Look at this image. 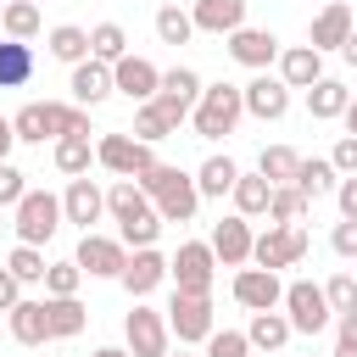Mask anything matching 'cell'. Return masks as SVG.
Here are the masks:
<instances>
[{"mask_svg": "<svg viewBox=\"0 0 357 357\" xmlns=\"http://www.w3.org/2000/svg\"><path fill=\"white\" fill-rule=\"evenodd\" d=\"M134 184L151 195V206H156V218H162V223H190V218H195V206H201L195 173H184V167L156 162V167H145Z\"/></svg>", "mask_w": 357, "mask_h": 357, "instance_id": "1", "label": "cell"}, {"mask_svg": "<svg viewBox=\"0 0 357 357\" xmlns=\"http://www.w3.org/2000/svg\"><path fill=\"white\" fill-rule=\"evenodd\" d=\"M240 117H245L240 84H201V100H195V112H190V123H195L201 139H223V134H234Z\"/></svg>", "mask_w": 357, "mask_h": 357, "instance_id": "2", "label": "cell"}, {"mask_svg": "<svg viewBox=\"0 0 357 357\" xmlns=\"http://www.w3.org/2000/svg\"><path fill=\"white\" fill-rule=\"evenodd\" d=\"M11 229H17V245H45V240L61 229V195L28 190V195L11 206Z\"/></svg>", "mask_w": 357, "mask_h": 357, "instance_id": "3", "label": "cell"}, {"mask_svg": "<svg viewBox=\"0 0 357 357\" xmlns=\"http://www.w3.org/2000/svg\"><path fill=\"white\" fill-rule=\"evenodd\" d=\"M167 279L178 296H212V279H218V257L206 240H184L173 257H167Z\"/></svg>", "mask_w": 357, "mask_h": 357, "instance_id": "4", "label": "cell"}, {"mask_svg": "<svg viewBox=\"0 0 357 357\" xmlns=\"http://www.w3.org/2000/svg\"><path fill=\"white\" fill-rule=\"evenodd\" d=\"M307 257V229L301 223H268L257 240H251V262L279 273V268H296Z\"/></svg>", "mask_w": 357, "mask_h": 357, "instance_id": "5", "label": "cell"}, {"mask_svg": "<svg viewBox=\"0 0 357 357\" xmlns=\"http://www.w3.org/2000/svg\"><path fill=\"white\" fill-rule=\"evenodd\" d=\"M284 318H290V329L296 335H318V329H329V301H324V284H312V279H290L284 284Z\"/></svg>", "mask_w": 357, "mask_h": 357, "instance_id": "6", "label": "cell"}, {"mask_svg": "<svg viewBox=\"0 0 357 357\" xmlns=\"http://www.w3.org/2000/svg\"><path fill=\"white\" fill-rule=\"evenodd\" d=\"M95 162H100L106 173H117V178H139L145 167H156V151L139 145L134 134H100V139H95Z\"/></svg>", "mask_w": 357, "mask_h": 357, "instance_id": "7", "label": "cell"}, {"mask_svg": "<svg viewBox=\"0 0 357 357\" xmlns=\"http://www.w3.org/2000/svg\"><path fill=\"white\" fill-rule=\"evenodd\" d=\"M218 329V312H212V296H178L167 301V335H178V346H195Z\"/></svg>", "mask_w": 357, "mask_h": 357, "instance_id": "8", "label": "cell"}, {"mask_svg": "<svg viewBox=\"0 0 357 357\" xmlns=\"http://www.w3.org/2000/svg\"><path fill=\"white\" fill-rule=\"evenodd\" d=\"M123 340H128V357H167V312H156V307H139L134 301V312L123 318Z\"/></svg>", "mask_w": 357, "mask_h": 357, "instance_id": "9", "label": "cell"}, {"mask_svg": "<svg viewBox=\"0 0 357 357\" xmlns=\"http://www.w3.org/2000/svg\"><path fill=\"white\" fill-rule=\"evenodd\" d=\"M73 262H78L89 279H117V273H123V262H128V245H123V240H112V234H95V229H89V234L78 240Z\"/></svg>", "mask_w": 357, "mask_h": 357, "instance_id": "10", "label": "cell"}, {"mask_svg": "<svg viewBox=\"0 0 357 357\" xmlns=\"http://www.w3.org/2000/svg\"><path fill=\"white\" fill-rule=\"evenodd\" d=\"M100 218H106V190H100L89 173H84V178H73V184H67V195H61V223H78V229L89 234Z\"/></svg>", "mask_w": 357, "mask_h": 357, "instance_id": "11", "label": "cell"}, {"mask_svg": "<svg viewBox=\"0 0 357 357\" xmlns=\"http://www.w3.org/2000/svg\"><path fill=\"white\" fill-rule=\"evenodd\" d=\"M156 89H162V73H156L145 56H123V61H112V95H128L134 106H145Z\"/></svg>", "mask_w": 357, "mask_h": 357, "instance_id": "12", "label": "cell"}, {"mask_svg": "<svg viewBox=\"0 0 357 357\" xmlns=\"http://www.w3.org/2000/svg\"><path fill=\"white\" fill-rule=\"evenodd\" d=\"M251 240H257V234H251V218L234 212V218L212 223V240H206V245H212V257H218L223 268H245V262H251Z\"/></svg>", "mask_w": 357, "mask_h": 357, "instance_id": "13", "label": "cell"}, {"mask_svg": "<svg viewBox=\"0 0 357 357\" xmlns=\"http://www.w3.org/2000/svg\"><path fill=\"white\" fill-rule=\"evenodd\" d=\"M234 301H240L245 312H273V307L284 301V284H279V273H268V268H240V273H234Z\"/></svg>", "mask_w": 357, "mask_h": 357, "instance_id": "14", "label": "cell"}, {"mask_svg": "<svg viewBox=\"0 0 357 357\" xmlns=\"http://www.w3.org/2000/svg\"><path fill=\"white\" fill-rule=\"evenodd\" d=\"M229 56H234L240 67H251V73H268V67L279 61V39H273L268 28H234V33H229Z\"/></svg>", "mask_w": 357, "mask_h": 357, "instance_id": "15", "label": "cell"}, {"mask_svg": "<svg viewBox=\"0 0 357 357\" xmlns=\"http://www.w3.org/2000/svg\"><path fill=\"white\" fill-rule=\"evenodd\" d=\"M240 100H245V112L262 117V123H279V117L290 112V89H284L279 78H268V73H257L251 84H240Z\"/></svg>", "mask_w": 357, "mask_h": 357, "instance_id": "16", "label": "cell"}, {"mask_svg": "<svg viewBox=\"0 0 357 357\" xmlns=\"http://www.w3.org/2000/svg\"><path fill=\"white\" fill-rule=\"evenodd\" d=\"M162 279H167V257H162L156 245H145V251H134V257L123 262V273H117V284H123V290H128L134 301H139V296H151V290H156Z\"/></svg>", "mask_w": 357, "mask_h": 357, "instance_id": "17", "label": "cell"}, {"mask_svg": "<svg viewBox=\"0 0 357 357\" xmlns=\"http://www.w3.org/2000/svg\"><path fill=\"white\" fill-rule=\"evenodd\" d=\"M351 28H357V22H351V6H346V0H329V6L312 17V33H307V45H312L318 56H324V50H340Z\"/></svg>", "mask_w": 357, "mask_h": 357, "instance_id": "18", "label": "cell"}, {"mask_svg": "<svg viewBox=\"0 0 357 357\" xmlns=\"http://www.w3.org/2000/svg\"><path fill=\"white\" fill-rule=\"evenodd\" d=\"M190 22H195V33H234V28H245V0H195L190 6Z\"/></svg>", "mask_w": 357, "mask_h": 357, "instance_id": "19", "label": "cell"}, {"mask_svg": "<svg viewBox=\"0 0 357 357\" xmlns=\"http://www.w3.org/2000/svg\"><path fill=\"white\" fill-rule=\"evenodd\" d=\"M318 78H324V56H318L312 45L279 50V84H284V89H312Z\"/></svg>", "mask_w": 357, "mask_h": 357, "instance_id": "20", "label": "cell"}, {"mask_svg": "<svg viewBox=\"0 0 357 357\" xmlns=\"http://www.w3.org/2000/svg\"><path fill=\"white\" fill-rule=\"evenodd\" d=\"M84 324H89V307L78 296H45V329H50V340H73V335H84Z\"/></svg>", "mask_w": 357, "mask_h": 357, "instance_id": "21", "label": "cell"}, {"mask_svg": "<svg viewBox=\"0 0 357 357\" xmlns=\"http://www.w3.org/2000/svg\"><path fill=\"white\" fill-rule=\"evenodd\" d=\"M67 89H73V106L89 112V106H100V100L112 95V67H106V61H78Z\"/></svg>", "mask_w": 357, "mask_h": 357, "instance_id": "22", "label": "cell"}, {"mask_svg": "<svg viewBox=\"0 0 357 357\" xmlns=\"http://www.w3.org/2000/svg\"><path fill=\"white\" fill-rule=\"evenodd\" d=\"M106 212H112V223H117V229H128V223H139V218H145V212H156V206H151V195H145L134 178H117V184L106 190Z\"/></svg>", "mask_w": 357, "mask_h": 357, "instance_id": "23", "label": "cell"}, {"mask_svg": "<svg viewBox=\"0 0 357 357\" xmlns=\"http://www.w3.org/2000/svg\"><path fill=\"white\" fill-rule=\"evenodd\" d=\"M6 318H11V340H17V346H45V340H50V329H45V301H28V296H22Z\"/></svg>", "mask_w": 357, "mask_h": 357, "instance_id": "24", "label": "cell"}, {"mask_svg": "<svg viewBox=\"0 0 357 357\" xmlns=\"http://www.w3.org/2000/svg\"><path fill=\"white\" fill-rule=\"evenodd\" d=\"M346 106H351V89H346L340 78H318V84L307 89V112H312L318 123H335Z\"/></svg>", "mask_w": 357, "mask_h": 357, "instance_id": "25", "label": "cell"}, {"mask_svg": "<svg viewBox=\"0 0 357 357\" xmlns=\"http://www.w3.org/2000/svg\"><path fill=\"white\" fill-rule=\"evenodd\" d=\"M307 201H318V195H335V184H340V173L329 167V156H301V167H296V178H290Z\"/></svg>", "mask_w": 357, "mask_h": 357, "instance_id": "26", "label": "cell"}, {"mask_svg": "<svg viewBox=\"0 0 357 357\" xmlns=\"http://www.w3.org/2000/svg\"><path fill=\"white\" fill-rule=\"evenodd\" d=\"M268 195H273V184L262 173H240L234 190H229V201H234L240 218H268Z\"/></svg>", "mask_w": 357, "mask_h": 357, "instance_id": "27", "label": "cell"}, {"mask_svg": "<svg viewBox=\"0 0 357 357\" xmlns=\"http://www.w3.org/2000/svg\"><path fill=\"white\" fill-rule=\"evenodd\" d=\"M28 78H33V45L0 39V89H22Z\"/></svg>", "mask_w": 357, "mask_h": 357, "instance_id": "28", "label": "cell"}, {"mask_svg": "<svg viewBox=\"0 0 357 357\" xmlns=\"http://www.w3.org/2000/svg\"><path fill=\"white\" fill-rule=\"evenodd\" d=\"M234 178H240V167H234L229 156H206V162L195 167V190H201V201H206V195L223 201V195L234 190Z\"/></svg>", "mask_w": 357, "mask_h": 357, "instance_id": "29", "label": "cell"}, {"mask_svg": "<svg viewBox=\"0 0 357 357\" xmlns=\"http://www.w3.org/2000/svg\"><path fill=\"white\" fill-rule=\"evenodd\" d=\"M296 329H290V318L273 307V312H251V329H245V340L257 346V351H279L284 340H290Z\"/></svg>", "mask_w": 357, "mask_h": 357, "instance_id": "30", "label": "cell"}, {"mask_svg": "<svg viewBox=\"0 0 357 357\" xmlns=\"http://www.w3.org/2000/svg\"><path fill=\"white\" fill-rule=\"evenodd\" d=\"M45 45H50V56H56V61H67V67L89 61V28L61 22V28H50V33H45Z\"/></svg>", "mask_w": 357, "mask_h": 357, "instance_id": "31", "label": "cell"}, {"mask_svg": "<svg viewBox=\"0 0 357 357\" xmlns=\"http://www.w3.org/2000/svg\"><path fill=\"white\" fill-rule=\"evenodd\" d=\"M128 56V33H123V22H95L89 28V61H123Z\"/></svg>", "mask_w": 357, "mask_h": 357, "instance_id": "32", "label": "cell"}, {"mask_svg": "<svg viewBox=\"0 0 357 357\" xmlns=\"http://www.w3.org/2000/svg\"><path fill=\"white\" fill-rule=\"evenodd\" d=\"M89 162H95V145H89V134H67V139H56V173H67V178H84V173H89Z\"/></svg>", "mask_w": 357, "mask_h": 357, "instance_id": "33", "label": "cell"}, {"mask_svg": "<svg viewBox=\"0 0 357 357\" xmlns=\"http://www.w3.org/2000/svg\"><path fill=\"white\" fill-rule=\"evenodd\" d=\"M45 123H50V139L89 134V112L84 106H67V100H45Z\"/></svg>", "mask_w": 357, "mask_h": 357, "instance_id": "34", "label": "cell"}, {"mask_svg": "<svg viewBox=\"0 0 357 357\" xmlns=\"http://www.w3.org/2000/svg\"><path fill=\"white\" fill-rule=\"evenodd\" d=\"M307 206H312V201H307L296 184H273V195H268V223H301Z\"/></svg>", "mask_w": 357, "mask_h": 357, "instance_id": "35", "label": "cell"}, {"mask_svg": "<svg viewBox=\"0 0 357 357\" xmlns=\"http://www.w3.org/2000/svg\"><path fill=\"white\" fill-rule=\"evenodd\" d=\"M0 28H6V39H22V45H28V39L39 33V6H33V0H11V6L0 11Z\"/></svg>", "mask_w": 357, "mask_h": 357, "instance_id": "36", "label": "cell"}, {"mask_svg": "<svg viewBox=\"0 0 357 357\" xmlns=\"http://www.w3.org/2000/svg\"><path fill=\"white\" fill-rule=\"evenodd\" d=\"M296 167H301V156H296L290 145H262V162H257V173H262L268 184H290V178H296Z\"/></svg>", "mask_w": 357, "mask_h": 357, "instance_id": "37", "label": "cell"}, {"mask_svg": "<svg viewBox=\"0 0 357 357\" xmlns=\"http://www.w3.org/2000/svg\"><path fill=\"white\" fill-rule=\"evenodd\" d=\"M11 134H17L22 145H45V139H50V123H45V100H28V106L11 117Z\"/></svg>", "mask_w": 357, "mask_h": 357, "instance_id": "38", "label": "cell"}, {"mask_svg": "<svg viewBox=\"0 0 357 357\" xmlns=\"http://www.w3.org/2000/svg\"><path fill=\"white\" fill-rule=\"evenodd\" d=\"M6 268H11V279H17V284H45V268H50V262H45V251H39V245H17V251L6 257Z\"/></svg>", "mask_w": 357, "mask_h": 357, "instance_id": "39", "label": "cell"}, {"mask_svg": "<svg viewBox=\"0 0 357 357\" xmlns=\"http://www.w3.org/2000/svg\"><path fill=\"white\" fill-rule=\"evenodd\" d=\"M190 33H195V22H190L184 6H162L156 11V39L162 45H190Z\"/></svg>", "mask_w": 357, "mask_h": 357, "instance_id": "40", "label": "cell"}, {"mask_svg": "<svg viewBox=\"0 0 357 357\" xmlns=\"http://www.w3.org/2000/svg\"><path fill=\"white\" fill-rule=\"evenodd\" d=\"M128 134H134L139 145H156V139H167L173 128H167V117H162V112L145 100V106H134V128H128Z\"/></svg>", "mask_w": 357, "mask_h": 357, "instance_id": "41", "label": "cell"}, {"mask_svg": "<svg viewBox=\"0 0 357 357\" xmlns=\"http://www.w3.org/2000/svg\"><path fill=\"white\" fill-rule=\"evenodd\" d=\"M162 89L178 95V100L195 112V100H201V73H195V67H173V73H162Z\"/></svg>", "mask_w": 357, "mask_h": 357, "instance_id": "42", "label": "cell"}, {"mask_svg": "<svg viewBox=\"0 0 357 357\" xmlns=\"http://www.w3.org/2000/svg\"><path fill=\"white\" fill-rule=\"evenodd\" d=\"M78 284H84L78 262H50L45 268V296H78Z\"/></svg>", "mask_w": 357, "mask_h": 357, "instance_id": "43", "label": "cell"}, {"mask_svg": "<svg viewBox=\"0 0 357 357\" xmlns=\"http://www.w3.org/2000/svg\"><path fill=\"white\" fill-rule=\"evenodd\" d=\"M324 301H329V312H335V318L357 312V279H351V273H335V279L324 284Z\"/></svg>", "mask_w": 357, "mask_h": 357, "instance_id": "44", "label": "cell"}, {"mask_svg": "<svg viewBox=\"0 0 357 357\" xmlns=\"http://www.w3.org/2000/svg\"><path fill=\"white\" fill-rule=\"evenodd\" d=\"M245 351H251V340L240 329H212L206 335V357H245Z\"/></svg>", "mask_w": 357, "mask_h": 357, "instance_id": "45", "label": "cell"}, {"mask_svg": "<svg viewBox=\"0 0 357 357\" xmlns=\"http://www.w3.org/2000/svg\"><path fill=\"white\" fill-rule=\"evenodd\" d=\"M22 195H28V173L11 167V162H0V206H17Z\"/></svg>", "mask_w": 357, "mask_h": 357, "instance_id": "46", "label": "cell"}, {"mask_svg": "<svg viewBox=\"0 0 357 357\" xmlns=\"http://www.w3.org/2000/svg\"><path fill=\"white\" fill-rule=\"evenodd\" d=\"M329 167H335L340 178H351V173H357V139H351V134H340V139H335V151H329Z\"/></svg>", "mask_w": 357, "mask_h": 357, "instance_id": "47", "label": "cell"}, {"mask_svg": "<svg viewBox=\"0 0 357 357\" xmlns=\"http://www.w3.org/2000/svg\"><path fill=\"white\" fill-rule=\"evenodd\" d=\"M329 357H357V312L335 318V351Z\"/></svg>", "mask_w": 357, "mask_h": 357, "instance_id": "48", "label": "cell"}, {"mask_svg": "<svg viewBox=\"0 0 357 357\" xmlns=\"http://www.w3.org/2000/svg\"><path fill=\"white\" fill-rule=\"evenodd\" d=\"M151 106H156V112L167 117V128H173V134H178V123L190 117V106H184L178 95H167V89H156V95H151Z\"/></svg>", "mask_w": 357, "mask_h": 357, "instance_id": "49", "label": "cell"}, {"mask_svg": "<svg viewBox=\"0 0 357 357\" xmlns=\"http://www.w3.org/2000/svg\"><path fill=\"white\" fill-rule=\"evenodd\" d=\"M329 245H335V257H357V223H351V218H340V223H335V234H329Z\"/></svg>", "mask_w": 357, "mask_h": 357, "instance_id": "50", "label": "cell"}, {"mask_svg": "<svg viewBox=\"0 0 357 357\" xmlns=\"http://www.w3.org/2000/svg\"><path fill=\"white\" fill-rule=\"evenodd\" d=\"M335 201H340V218H351V223H357V173L335 184Z\"/></svg>", "mask_w": 357, "mask_h": 357, "instance_id": "51", "label": "cell"}, {"mask_svg": "<svg viewBox=\"0 0 357 357\" xmlns=\"http://www.w3.org/2000/svg\"><path fill=\"white\" fill-rule=\"evenodd\" d=\"M17 301H22V284L11 279V268H0V312H11Z\"/></svg>", "mask_w": 357, "mask_h": 357, "instance_id": "52", "label": "cell"}, {"mask_svg": "<svg viewBox=\"0 0 357 357\" xmlns=\"http://www.w3.org/2000/svg\"><path fill=\"white\" fill-rule=\"evenodd\" d=\"M11 145H17V134H11V117H0V162L11 156Z\"/></svg>", "mask_w": 357, "mask_h": 357, "instance_id": "53", "label": "cell"}, {"mask_svg": "<svg viewBox=\"0 0 357 357\" xmlns=\"http://www.w3.org/2000/svg\"><path fill=\"white\" fill-rule=\"evenodd\" d=\"M340 56H346V61H351V67H357V28H351V33H346V45H340Z\"/></svg>", "mask_w": 357, "mask_h": 357, "instance_id": "54", "label": "cell"}, {"mask_svg": "<svg viewBox=\"0 0 357 357\" xmlns=\"http://www.w3.org/2000/svg\"><path fill=\"white\" fill-rule=\"evenodd\" d=\"M340 123H346V134H351V139H357V100H351V106H346V112H340Z\"/></svg>", "mask_w": 357, "mask_h": 357, "instance_id": "55", "label": "cell"}, {"mask_svg": "<svg viewBox=\"0 0 357 357\" xmlns=\"http://www.w3.org/2000/svg\"><path fill=\"white\" fill-rule=\"evenodd\" d=\"M89 357H128V346H95Z\"/></svg>", "mask_w": 357, "mask_h": 357, "instance_id": "56", "label": "cell"}, {"mask_svg": "<svg viewBox=\"0 0 357 357\" xmlns=\"http://www.w3.org/2000/svg\"><path fill=\"white\" fill-rule=\"evenodd\" d=\"M167 357H184V351H167Z\"/></svg>", "mask_w": 357, "mask_h": 357, "instance_id": "57", "label": "cell"}, {"mask_svg": "<svg viewBox=\"0 0 357 357\" xmlns=\"http://www.w3.org/2000/svg\"><path fill=\"white\" fill-rule=\"evenodd\" d=\"M6 6H11V0H6Z\"/></svg>", "mask_w": 357, "mask_h": 357, "instance_id": "58", "label": "cell"}, {"mask_svg": "<svg viewBox=\"0 0 357 357\" xmlns=\"http://www.w3.org/2000/svg\"><path fill=\"white\" fill-rule=\"evenodd\" d=\"M0 229H6V223H0Z\"/></svg>", "mask_w": 357, "mask_h": 357, "instance_id": "59", "label": "cell"}]
</instances>
